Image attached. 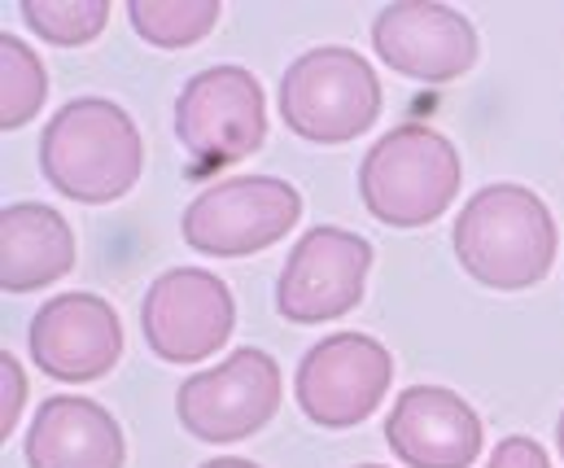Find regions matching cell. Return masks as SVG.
<instances>
[{"label":"cell","mask_w":564,"mask_h":468,"mask_svg":"<svg viewBox=\"0 0 564 468\" xmlns=\"http://www.w3.org/2000/svg\"><path fill=\"white\" fill-rule=\"evenodd\" d=\"M40 171L70 202H119L141 179L144 141L123 106L79 97L48 119L40 137Z\"/></svg>","instance_id":"cell-1"},{"label":"cell","mask_w":564,"mask_h":468,"mask_svg":"<svg viewBox=\"0 0 564 468\" xmlns=\"http://www.w3.org/2000/svg\"><path fill=\"white\" fill-rule=\"evenodd\" d=\"M455 259L490 290H530L556 263V219L534 188L490 184L455 219Z\"/></svg>","instance_id":"cell-2"},{"label":"cell","mask_w":564,"mask_h":468,"mask_svg":"<svg viewBox=\"0 0 564 468\" xmlns=\"http://www.w3.org/2000/svg\"><path fill=\"white\" fill-rule=\"evenodd\" d=\"M459 175V154L442 132L403 123L368 150L359 166V193L381 224L424 228L455 202Z\"/></svg>","instance_id":"cell-3"},{"label":"cell","mask_w":564,"mask_h":468,"mask_svg":"<svg viewBox=\"0 0 564 468\" xmlns=\"http://www.w3.org/2000/svg\"><path fill=\"white\" fill-rule=\"evenodd\" d=\"M281 115L293 137L341 145L364 137L381 115V79L364 53L324 44L302 53L281 79Z\"/></svg>","instance_id":"cell-4"},{"label":"cell","mask_w":564,"mask_h":468,"mask_svg":"<svg viewBox=\"0 0 564 468\" xmlns=\"http://www.w3.org/2000/svg\"><path fill=\"white\" fill-rule=\"evenodd\" d=\"M175 137L188 175L224 171L250 157L268 137V101L246 66H210L193 75L175 101Z\"/></svg>","instance_id":"cell-5"},{"label":"cell","mask_w":564,"mask_h":468,"mask_svg":"<svg viewBox=\"0 0 564 468\" xmlns=\"http://www.w3.org/2000/svg\"><path fill=\"white\" fill-rule=\"evenodd\" d=\"M302 219V197L276 175H232L197 193L184 210V241L215 259H241L289 237Z\"/></svg>","instance_id":"cell-6"},{"label":"cell","mask_w":564,"mask_h":468,"mask_svg":"<svg viewBox=\"0 0 564 468\" xmlns=\"http://www.w3.org/2000/svg\"><path fill=\"white\" fill-rule=\"evenodd\" d=\"M281 394V363L259 346H241L219 368L188 377L175 394V412L193 438L228 447L259 434L276 416Z\"/></svg>","instance_id":"cell-7"},{"label":"cell","mask_w":564,"mask_h":468,"mask_svg":"<svg viewBox=\"0 0 564 468\" xmlns=\"http://www.w3.org/2000/svg\"><path fill=\"white\" fill-rule=\"evenodd\" d=\"M394 381V359L377 337L333 333L311 346L297 363V407L324 429H350L368 421Z\"/></svg>","instance_id":"cell-8"},{"label":"cell","mask_w":564,"mask_h":468,"mask_svg":"<svg viewBox=\"0 0 564 468\" xmlns=\"http://www.w3.org/2000/svg\"><path fill=\"white\" fill-rule=\"evenodd\" d=\"M232 324H237L232 290L202 268H171L144 294V341L166 363H197L215 355L232 337Z\"/></svg>","instance_id":"cell-9"},{"label":"cell","mask_w":564,"mask_h":468,"mask_svg":"<svg viewBox=\"0 0 564 468\" xmlns=\"http://www.w3.org/2000/svg\"><path fill=\"white\" fill-rule=\"evenodd\" d=\"M372 268V246L346 228H311L284 259L276 307L293 324H324L355 312Z\"/></svg>","instance_id":"cell-10"},{"label":"cell","mask_w":564,"mask_h":468,"mask_svg":"<svg viewBox=\"0 0 564 468\" xmlns=\"http://www.w3.org/2000/svg\"><path fill=\"white\" fill-rule=\"evenodd\" d=\"M26 346L44 377L84 385V381H101L119 363L123 324L119 312L97 294H62L35 312Z\"/></svg>","instance_id":"cell-11"},{"label":"cell","mask_w":564,"mask_h":468,"mask_svg":"<svg viewBox=\"0 0 564 468\" xmlns=\"http://www.w3.org/2000/svg\"><path fill=\"white\" fill-rule=\"evenodd\" d=\"M372 44L386 66L421 84H451L477 62V31L451 4L403 0L386 4L372 22Z\"/></svg>","instance_id":"cell-12"},{"label":"cell","mask_w":564,"mask_h":468,"mask_svg":"<svg viewBox=\"0 0 564 468\" xmlns=\"http://www.w3.org/2000/svg\"><path fill=\"white\" fill-rule=\"evenodd\" d=\"M386 443L412 468H468L481 456V416L446 385H412L386 416Z\"/></svg>","instance_id":"cell-13"},{"label":"cell","mask_w":564,"mask_h":468,"mask_svg":"<svg viewBox=\"0 0 564 468\" xmlns=\"http://www.w3.org/2000/svg\"><path fill=\"white\" fill-rule=\"evenodd\" d=\"M123 429L119 421L79 394L44 399L26 429L31 468H123Z\"/></svg>","instance_id":"cell-14"},{"label":"cell","mask_w":564,"mask_h":468,"mask_svg":"<svg viewBox=\"0 0 564 468\" xmlns=\"http://www.w3.org/2000/svg\"><path fill=\"white\" fill-rule=\"evenodd\" d=\"M75 268L70 224L40 202L4 206L0 215V285L4 294H31L62 281Z\"/></svg>","instance_id":"cell-15"},{"label":"cell","mask_w":564,"mask_h":468,"mask_svg":"<svg viewBox=\"0 0 564 468\" xmlns=\"http://www.w3.org/2000/svg\"><path fill=\"white\" fill-rule=\"evenodd\" d=\"M44 97H48V75L40 57L31 53L26 40L4 31L0 35V128L4 132L26 128L40 115Z\"/></svg>","instance_id":"cell-16"},{"label":"cell","mask_w":564,"mask_h":468,"mask_svg":"<svg viewBox=\"0 0 564 468\" xmlns=\"http://www.w3.org/2000/svg\"><path fill=\"white\" fill-rule=\"evenodd\" d=\"M219 13H224L219 0H132L128 4V18L141 31V40L158 48L197 44L202 35H210Z\"/></svg>","instance_id":"cell-17"},{"label":"cell","mask_w":564,"mask_h":468,"mask_svg":"<svg viewBox=\"0 0 564 468\" xmlns=\"http://www.w3.org/2000/svg\"><path fill=\"white\" fill-rule=\"evenodd\" d=\"M22 18L48 44L75 48V44H88V40H97L106 31L110 4L106 0H26Z\"/></svg>","instance_id":"cell-18"},{"label":"cell","mask_w":564,"mask_h":468,"mask_svg":"<svg viewBox=\"0 0 564 468\" xmlns=\"http://www.w3.org/2000/svg\"><path fill=\"white\" fill-rule=\"evenodd\" d=\"M0 438H9V429L18 425V412H22V394H26V377H22V363L4 350L0 355Z\"/></svg>","instance_id":"cell-19"},{"label":"cell","mask_w":564,"mask_h":468,"mask_svg":"<svg viewBox=\"0 0 564 468\" xmlns=\"http://www.w3.org/2000/svg\"><path fill=\"white\" fill-rule=\"evenodd\" d=\"M486 468H552V460H547V451H543L534 438L512 434V438H503V443L490 451V465Z\"/></svg>","instance_id":"cell-20"},{"label":"cell","mask_w":564,"mask_h":468,"mask_svg":"<svg viewBox=\"0 0 564 468\" xmlns=\"http://www.w3.org/2000/svg\"><path fill=\"white\" fill-rule=\"evenodd\" d=\"M202 468H259L254 460H241V456H219V460H206Z\"/></svg>","instance_id":"cell-21"},{"label":"cell","mask_w":564,"mask_h":468,"mask_svg":"<svg viewBox=\"0 0 564 468\" xmlns=\"http://www.w3.org/2000/svg\"><path fill=\"white\" fill-rule=\"evenodd\" d=\"M556 443H561V456H564V412H561V425H556Z\"/></svg>","instance_id":"cell-22"},{"label":"cell","mask_w":564,"mask_h":468,"mask_svg":"<svg viewBox=\"0 0 564 468\" xmlns=\"http://www.w3.org/2000/svg\"><path fill=\"white\" fill-rule=\"evenodd\" d=\"M359 468H386V465H359Z\"/></svg>","instance_id":"cell-23"}]
</instances>
